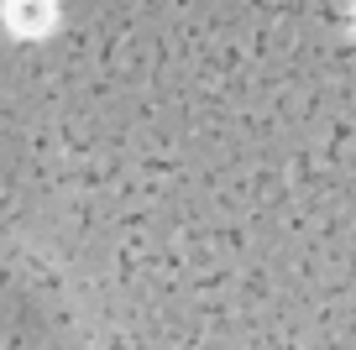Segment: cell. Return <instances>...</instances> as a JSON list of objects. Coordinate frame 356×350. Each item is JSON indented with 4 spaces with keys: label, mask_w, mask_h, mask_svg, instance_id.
I'll list each match as a JSON object with an SVG mask.
<instances>
[{
    "label": "cell",
    "mask_w": 356,
    "mask_h": 350,
    "mask_svg": "<svg viewBox=\"0 0 356 350\" xmlns=\"http://www.w3.org/2000/svg\"><path fill=\"white\" fill-rule=\"evenodd\" d=\"M289 350H299V345H289Z\"/></svg>",
    "instance_id": "6da1fadb"
}]
</instances>
